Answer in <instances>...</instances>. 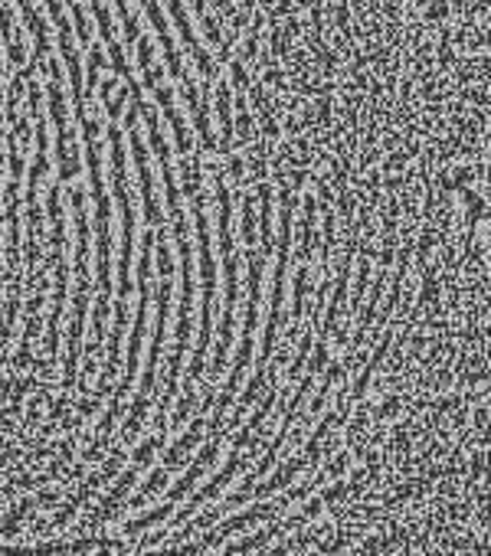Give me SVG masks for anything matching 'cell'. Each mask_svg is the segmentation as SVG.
I'll use <instances>...</instances> for the list:
<instances>
[{
  "label": "cell",
  "mask_w": 491,
  "mask_h": 556,
  "mask_svg": "<svg viewBox=\"0 0 491 556\" xmlns=\"http://www.w3.org/2000/svg\"><path fill=\"white\" fill-rule=\"evenodd\" d=\"M109 144H112V184L115 197L122 206V258H118V295H115V328L109 341V364L102 380L109 383L112 374L118 370V351H122V334L128 325V299H131V245H135V206L128 197V174H125V141L122 131L112 125L109 128Z\"/></svg>",
  "instance_id": "obj_1"
},
{
  "label": "cell",
  "mask_w": 491,
  "mask_h": 556,
  "mask_svg": "<svg viewBox=\"0 0 491 556\" xmlns=\"http://www.w3.org/2000/svg\"><path fill=\"white\" fill-rule=\"evenodd\" d=\"M167 11H171V17H174V24H177L180 37H184L187 53L193 56V66H197L200 79L216 83V79L226 73V66H219V63H216V56H210V53L200 47V40H197V34H193V27H190V21H187V8L180 4V0H167Z\"/></svg>",
  "instance_id": "obj_2"
},
{
  "label": "cell",
  "mask_w": 491,
  "mask_h": 556,
  "mask_svg": "<svg viewBox=\"0 0 491 556\" xmlns=\"http://www.w3.org/2000/svg\"><path fill=\"white\" fill-rule=\"evenodd\" d=\"M131 135V154H135V164H138V180H141V197H144V219L151 229L164 226V216H161V206H158V197H154V180H151V164H148V151L138 138L135 128H128Z\"/></svg>",
  "instance_id": "obj_3"
},
{
  "label": "cell",
  "mask_w": 491,
  "mask_h": 556,
  "mask_svg": "<svg viewBox=\"0 0 491 556\" xmlns=\"http://www.w3.org/2000/svg\"><path fill=\"white\" fill-rule=\"evenodd\" d=\"M138 4L148 11V17H151V27H154V34H158V40H161V50H164V60H167V73H171V79H184V63H180V53H177V47H174V40H171V34H167V21H164V14H161V8H158V0H138Z\"/></svg>",
  "instance_id": "obj_4"
},
{
  "label": "cell",
  "mask_w": 491,
  "mask_h": 556,
  "mask_svg": "<svg viewBox=\"0 0 491 556\" xmlns=\"http://www.w3.org/2000/svg\"><path fill=\"white\" fill-rule=\"evenodd\" d=\"M0 37H4V43H8L11 63L21 70V66L27 63V50H24V40H21V34L14 30L11 11H8V0H0Z\"/></svg>",
  "instance_id": "obj_5"
},
{
  "label": "cell",
  "mask_w": 491,
  "mask_h": 556,
  "mask_svg": "<svg viewBox=\"0 0 491 556\" xmlns=\"http://www.w3.org/2000/svg\"><path fill=\"white\" fill-rule=\"evenodd\" d=\"M102 63H105L102 50L92 47V50H89V86H86V96H92V92L99 89V70H102Z\"/></svg>",
  "instance_id": "obj_6"
},
{
  "label": "cell",
  "mask_w": 491,
  "mask_h": 556,
  "mask_svg": "<svg viewBox=\"0 0 491 556\" xmlns=\"http://www.w3.org/2000/svg\"><path fill=\"white\" fill-rule=\"evenodd\" d=\"M73 8V21H76V30H79V43H89V24H86V14L79 11V0H66Z\"/></svg>",
  "instance_id": "obj_7"
}]
</instances>
